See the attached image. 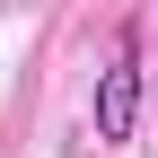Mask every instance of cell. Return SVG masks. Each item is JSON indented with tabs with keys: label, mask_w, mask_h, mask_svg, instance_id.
<instances>
[{
	"label": "cell",
	"mask_w": 158,
	"mask_h": 158,
	"mask_svg": "<svg viewBox=\"0 0 158 158\" xmlns=\"http://www.w3.org/2000/svg\"><path fill=\"white\" fill-rule=\"evenodd\" d=\"M141 123V35H114V62L97 70V141H132Z\"/></svg>",
	"instance_id": "1"
}]
</instances>
